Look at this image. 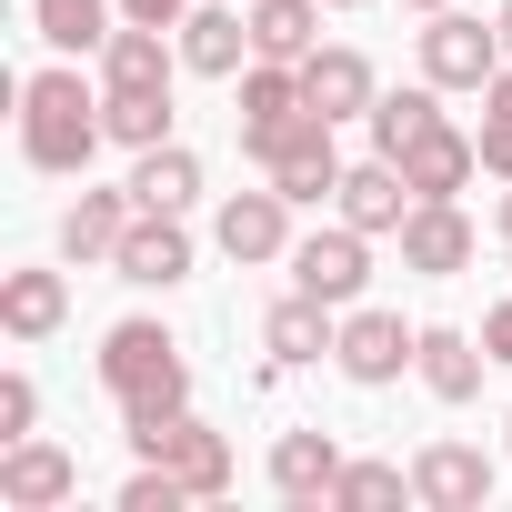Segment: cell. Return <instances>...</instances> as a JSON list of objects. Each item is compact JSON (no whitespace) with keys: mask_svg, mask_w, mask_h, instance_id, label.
I'll list each match as a JSON object with an SVG mask.
<instances>
[{"mask_svg":"<svg viewBox=\"0 0 512 512\" xmlns=\"http://www.w3.org/2000/svg\"><path fill=\"white\" fill-rule=\"evenodd\" d=\"M71 322V282L61 272H11V282H0V332H11V342H51Z\"/></svg>","mask_w":512,"mask_h":512,"instance_id":"603a6c76","label":"cell"},{"mask_svg":"<svg viewBox=\"0 0 512 512\" xmlns=\"http://www.w3.org/2000/svg\"><path fill=\"white\" fill-rule=\"evenodd\" d=\"M472 141H482V171L512 181V61L482 81V131H472Z\"/></svg>","mask_w":512,"mask_h":512,"instance_id":"f546056e","label":"cell"},{"mask_svg":"<svg viewBox=\"0 0 512 512\" xmlns=\"http://www.w3.org/2000/svg\"><path fill=\"white\" fill-rule=\"evenodd\" d=\"M302 101H312L322 121H372L382 81H372V61H362L352 41H322V51L302 61Z\"/></svg>","mask_w":512,"mask_h":512,"instance_id":"9a60e30c","label":"cell"},{"mask_svg":"<svg viewBox=\"0 0 512 512\" xmlns=\"http://www.w3.org/2000/svg\"><path fill=\"white\" fill-rule=\"evenodd\" d=\"M482 362H492V352H482L472 332H452V322H422V352H412V372H422V392H432V402H472V392H482Z\"/></svg>","mask_w":512,"mask_h":512,"instance_id":"7402d4cb","label":"cell"},{"mask_svg":"<svg viewBox=\"0 0 512 512\" xmlns=\"http://www.w3.org/2000/svg\"><path fill=\"white\" fill-rule=\"evenodd\" d=\"M492 482H502V472H492L482 442H422V452H412V502H422V512H482Z\"/></svg>","mask_w":512,"mask_h":512,"instance_id":"ba28073f","label":"cell"},{"mask_svg":"<svg viewBox=\"0 0 512 512\" xmlns=\"http://www.w3.org/2000/svg\"><path fill=\"white\" fill-rule=\"evenodd\" d=\"M121 512H191V482H181L171 462H141V472L121 482Z\"/></svg>","mask_w":512,"mask_h":512,"instance_id":"4dcf8cb0","label":"cell"},{"mask_svg":"<svg viewBox=\"0 0 512 512\" xmlns=\"http://www.w3.org/2000/svg\"><path fill=\"white\" fill-rule=\"evenodd\" d=\"M332 131H342V121L302 111V121L272 141V161H262V171H272V191H282L292 211H312V201H332V191H342V171H352V161H342V141H332Z\"/></svg>","mask_w":512,"mask_h":512,"instance_id":"277c9868","label":"cell"},{"mask_svg":"<svg viewBox=\"0 0 512 512\" xmlns=\"http://www.w3.org/2000/svg\"><path fill=\"white\" fill-rule=\"evenodd\" d=\"M472 171H482V141H472L462 121H432V131L402 151V181H412V201H462V191H472Z\"/></svg>","mask_w":512,"mask_h":512,"instance_id":"2e32d148","label":"cell"},{"mask_svg":"<svg viewBox=\"0 0 512 512\" xmlns=\"http://www.w3.org/2000/svg\"><path fill=\"white\" fill-rule=\"evenodd\" d=\"M412 352H422V322H402V312H382V302H352V312H342V342H332L342 382L382 392V382L412 372Z\"/></svg>","mask_w":512,"mask_h":512,"instance_id":"3957f363","label":"cell"},{"mask_svg":"<svg viewBox=\"0 0 512 512\" xmlns=\"http://www.w3.org/2000/svg\"><path fill=\"white\" fill-rule=\"evenodd\" d=\"M131 201H141V211H191V201H201V151H181V141L131 151Z\"/></svg>","mask_w":512,"mask_h":512,"instance_id":"d4e9b609","label":"cell"},{"mask_svg":"<svg viewBox=\"0 0 512 512\" xmlns=\"http://www.w3.org/2000/svg\"><path fill=\"white\" fill-rule=\"evenodd\" d=\"M332 211H342L352 231H372V241H382V231H402V221H412V181H402V161H382V151H372V161H352V171H342V191H332Z\"/></svg>","mask_w":512,"mask_h":512,"instance_id":"ac0fdd59","label":"cell"},{"mask_svg":"<svg viewBox=\"0 0 512 512\" xmlns=\"http://www.w3.org/2000/svg\"><path fill=\"white\" fill-rule=\"evenodd\" d=\"M402 241V272H422V282H452V272H472V221H462V201H412V221L392 231Z\"/></svg>","mask_w":512,"mask_h":512,"instance_id":"7c38bea8","label":"cell"},{"mask_svg":"<svg viewBox=\"0 0 512 512\" xmlns=\"http://www.w3.org/2000/svg\"><path fill=\"white\" fill-rule=\"evenodd\" d=\"M171 41H181V71H201V81H241V71H251V11H221V0H191Z\"/></svg>","mask_w":512,"mask_h":512,"instance_id":"4fadbf2b","label":"cell"},{"mask_svg":"<svg viewBox=\"0 0 512 512\" xmlns=\"http://www.w3.org/2000/svg\"><path fill=\"white\" fill-rule=\"evenodd\" d=\"M81 492V462L61 452V442H0V512H61Z\"/></svg>","mask_w":512,"mask_h":512,"instance_id":"8fae6325","label":"cell"},{"mask_svg":"<svg viewBox=\"0 0 512 512\" xmlns=\"http://www.w3.org/2000/svg\"><path fill=\"white\" fill-rule=\"evenodd\" d=\"M111 141V121H101V91L71 71V61H51V71H31L21 81V161L31 171H91V151Z\"/></svg>","mask_w":512,"mask_h":512,"instance_id":"6da1fadb","label":"cell"},{"mask_svg":"<svg viewBox=\"0 0 512 512\" xmlns=\"http://www.w3.org/2000/svg\"><path fill=\"white\" fill-rule=\"evenodd\" d=\"M332 0H251V61H312Z\"/></svg>","mask_w":512,"mask_h":512,"instance_id":"cb8c5ba5","label":"cell"},{"mask_svg":"<svg viewBox=\"0 0 512 512\" xmlns=\"http://www.w3.org/2000/svg\"><path fill=\"white\" fill-rule=\"evenodd\" d=\"M332 11H362V0H332Z\"/></svg>","mask_w":512,"mask_h":512,"instance_id":"74e56055","label":"cell"},{"mask_svg":"<svg viewBox=\"0 0 512 512\" xmlns=\"http://www.w3.org/2000/svg\"><path fill=\"white\" fill-rule=\"evenodd\" d=\"M211 241H221V262H292V201L282 191H231L211 211Z\"/></svg>","mask_w":512,"mask_h":512,"instance_id":"9c48e42d","label":"cell"},{"mask_svg":"<svg viewBox=\"0 0 512 512\" xmlns=\"http://www.w3.org/2000/svg\"><path fill=\"white\" fill-rule=\"evenodd\" d=\"M171 71H181V41L151 21H121L101 41V91H171Z\"/></svg>","mask_w":512,"mask_h":512,"instance_id":"44dd1931","label":"cell"},{"mask_svg":"<svg viewBox=\"0 0 512 512\" xmlns=\"http://www.w3.org/2000/svg\"><path fill=\"white\" fill-rule=\"evenodd\" d=\"M362 282H372V231L332 221V231H302V241H292V292H312V302L352 312V302H362Z\"/></svg>","mask_w":512,"mask_h":512,"instance_id":"5b68a950","label":"cell"},{"mask_svg":"<svg viewBox=\"0 0 512 512\" xmlns=\"http://www.w3.org/2000/svg\"><path fill=\"white\" fill-rule=\"evenodd\" d=\"M101 121L121 151H151V141H171V91H101Z\"/></svg>","mask_w":512,"mask_h":512,"instance_id":"83f0119b","label":"cell"},{"mask_svg":"<svg viewBox=\"0 0 512 512\" xmlns=\"http://www.w3.org/2000/svg\"><path fill=\"white\" fill-rule=\"evenodd\" d=\"M332 342H342V312L312 302V292H282V302L262 312V352H272V372H302V362H322Z\"/></svg>","mask_w":512,"mask_h":512,"instance_id":"d6986e66","label":"cell"},{"mask_svg":"<svg viewBox=\"0 0 512 512\" xmlns=\"http://www.w3.org/2000/svg\"><path fill=\"white\" fill-rule=\"evenodd\" d=\"M432 121H442V91H432V81H412V91H382V101H372V151H382V161H402V151H412Z\"/></svg>","mask_w":512,"mask_h":512,"instance_id":"484cf974","label":"cell"},{"mask_svg":"<svg viewBox=\"0 0 512 512\" xmlns=\"http://www.w3.org/2000/svg\"><path fill=\"white\" fill-rule=\"evenodd\" d=\"M332 482H342V442H332V432H312V422H302V432H282V442H272V492H282L292 512H312V502L332 512Z\"/></svg>","mask_w":512,"mask_h":512,"instance_id":"ffe728a7","label":"cell"},{"mask_svg":"<svg viewBox=\"0 0 512 512\" xmlns=\"http://www.w3.org/2000/svg\"><path fill=\"white\" fill-rule=\"evenodd\" d=\"M482 352L512 372V302H492V312H482Z\"/></svg>","mask_w":512,"mask_h":512,"instance_id":"d6a6232c","label":"cell"},{"mask_svg":"<svg viewBox=\"0 0 512 512\" xmlns=\"http://www.w3.org/2000/svg\"><path fill=\"white\" fill-rule=\"evenodd\" d=\"M111 11H121V0H31V31L51 51H101L111 41Z\"/></svg>","mask_w":512,"mask_h":512,"instance_id":"4316f807","label":"cell"},{"mask_svg":"<svg viewBox=\"0 0 512 512\" xmlns=\"http://www.w3.org/2000/svg\"><path fill=\"white\" fill-rule=\"evenodd\" d=\"M382 502H412V472L402 462H342L332 512H382Z\"/></svg>","mask_w":512,"mask_h":512,"instance_id":"f1b7e54d","label":"cell"},{"mask_svg":"<svg viewBox=\"0 0 512 512\" xmlns=\"http://www.w3.org/2000/svg\"><path fill=\"white\" fill-rule=\"evenodd\" d=\"M492 71H502V31L472 21L462 0L432 11V31H422V81H432V91H482Z\"/></svg>","mask_w":512,"mask_h":512,"instance_id":"8992f818","label":"cell"},{"mask_svg":"<svg viewBox=\"0 0 512 512\" xmlns=\"http://www.w3.org/2000/svg\"><path fill=\"white\" fill-rule=\"evenodd\" d=\"M111 272H121L131 292H171V282H191V231H181V211H141Z\"/></svg>","mask_w":512,"mask_h":512,"instance_id":"e0dca14e","label":"cell"},{"mask_svg":"<svg viewBox=\"0 0 512 512\" xmlns=\"http://www.w3.org/2000/svg\"><path fill=\"white\" fill-rule=\"evenodd\" d=\"M31 432H41V382L0 372V442H31Z\"/></svg>","mask_w":512,"mask_h":512,"instance_id":"1f68e13d","label":"cell"},{"mask_svg":"<svg viewBox=\"0 0 512 512\" xmlns=\"http://www.w3.org/2000/svg\"><path fill=\"white\" fill-rule=\"evenodd\" d=\"M402 11H422V21H432V11H452V0H402Z\"/></svg>","mask_w":512,"mask_h":512,"instance_id":"8d00e7d4","label":"cell"},{"mask_svg":"<svg viewBox=\"0 0 512 512\" xmlns=\"http://www.w3.org/2000/svg\"><path fill=\"white\" fill-rule=\"evenodd\" d=\"M131 221H141L131 181H121V191H91V181H81V201L61 211V262H101V272H111L121 241H131Z\"/></svg>","mask_w":512,"mask_h":512,"instance_id":"5bb4252c","label":"cell"},{"mask_svg":"<svg viewBox=\"0 0 512 512\" xmlns=\"http://www.w3.org/2000/svg\"><path fill=\"white\" fill-rule=\"evenodd\" d=\"M191 0H121V21H151V31H181Z\"/></svg>","mask_w":512,"mask_h":512,"instance_id":"836d02e7","label":"cell"},{"mask_svg":"<svg viewBox=\"0 0 512 512\" xmlns=\"http://www.w3.org/2000/svg\"><path fill=\"white\" fill-rule=\"evenodd\" d=\"M131 452H141V462H171V472L191 482V502H221V492H231V442H221L211 422H191V412L131 432Z\"/></svg>","mask_w":512,"mask_h":512,"instance_id":"52a82bcc","label":"cell"},{"mask_svg":"<svg viewBox=\"0 0 512 512\" xmlns=\"http://www.w3.org/2000/svg\"><path fill=\"white\" fill-rule=\"evenodd\" d=\"M492 231H502V251H512V181H502V211H492Z\"/></svg>","mask_w":512,"mask_h":512,"instance_id":"e575fe53","label":"cell"},{"mask_svg":"<svg viewBox=\"0 0 512 512\" xmlns=\"http://www.w3.org/2000/svg\"><path fill=\"white\" fill-rule=\"evenodd\" d=\"M101 392L121 402V432H151V422L191 412V362L161 322H111L101 332Z\"/></svg>","mask_w":512,"mask_h":512,"instance_id":"7a4b0ae2","label":"cell"},{"mask_svg":"<svg viewBox=\"0 0 512 512\" xmlns=\"http://www.w3.org/2000/svg\"><path fill=\"white\" fill-rule=\"evenodd\" d=\"M302 111H312V101H302V61H251V71H241V111H231V121H241V151H251V161H272V141H282Z\"/></svg>","mask_w":512,"mask_h":512,"instance_id":"30bf717a","label":"cell"},{"mask_svg":"<svg viewBox=\"0 0 512 512\" xmlns=\"http://www.w3.org/2000/svg\"><path fill=\"white\" fill-rule=\"evenodd\" d=\"M492 31H502V61H512V0H502V11H492Z\"/></svg>","mask_w":512,"mask_h":512,"instance_id":"d590c367","label":"cell"}]
</instances>
